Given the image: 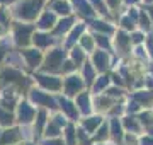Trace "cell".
I'll list each match as a JSON object with an SVG mask.
<instances>
[{
	"instance_id": "1",
	"label": "cell",
	"mask_w": 153,
	"mask_h": 145,
	"mask_svg": "<svg viewBox=\"0 0 153 145\" xmlns=\"http://www.w3.org/2000/svg\"><path fill=\"white\" fill-rule=\"evenodd\" d=\"M112 50H116V55L119 56V58H128V56H131L133 45H131L129 33H126V31H123V29H116Z\"/></svg>"
},
{
	"instance_id": "2",
	"label": "cell",
	"mask_w": 153,
	"mask_h": 145,
	"mask_svg": "<svg viewBox=\"0 0 153 145\" xmlns=\"http://www.w3.org/2000/svg\"><path fill=\"white\" fill-rule=\"evenodd\" d=\"M92 65L97 70V73H105L112 67V61H111V53L102 50H95L92 53Z\"/></svg>"
},
{
	"instance_id": "3",
	"label": "cell",
	"mask_w": 153,
	"mask_h": 145,
	"mask_svg": "<svg viewBox=\"0 0 153 145\" xmlns=\"http://www.w3.org/2000/svg\"><path fill=\"white\" fill-rule=\"evenodd\" d=\"M128 97L136 101L143 109H153V90H146V89L133 90V92L128 94Z\"/></svg>"
},
{
	"instance_id": "4",
	"label": "cell",
	"mask_w": 153,
	"mask_h": 145,
	"mask_svg": "<svg viewBox=\"0 0 153 145\" xmlns=\"http://www.w3.org/2000/svg\"><path fill=\"white\" fill-rule=\"evenodd\" d=\"M109 130H111V138L116 145H123L124 142V128H123V123L121 118H109Z\"/></svg>"
},
{
	"instance_id": "5",
	"label": "cell",
	"mask_w": 153,
	"mask_h": 145,
	"mask_svg": "<svg viewBox=\"0 0 153 145\" xmlns=\"http://www.w3.org/2000/svg\"><path fill=\"white\" fill-rule=\"evenodd\" d=\"M121 123H123V128H124L126 133L143 135V128H141V123H140L138 116H129V114H124V116L121 118Z\"/></svg>"
},
{
	"instance_id": "6",
	"label": "cell",
	"mask_w": 153,
	"mask_h": 145,
	"mask_svg": "<svg viewBox=\"0 0 153 145\" xmlns=\"http://www.w3.org/2000/svg\"><path fill=\"white\" fill-rule=\"evenodd\" d=\"M83 87H85V82L78 75H70L65 80V94L66 96H76L78 92H82Z\"/></svg>"
},
{
	"instance_id": "7",
	"label": "cell",
	"mask_w": 153,
	"mask_h": 145,
	"mask_svg": "<svg viewBox=\"0 0 153 145\" xmlns=\"http://www.w3.org/2000/svg\"><path fill=\"white\" fill-rule=\"evenodd\" d=\"M138 120L141 123V128L146 135H153V109H143L138 114Z\"/></svg>"
},
{
	"instance_id": "8",
	"label": "cell",
	"mask_w": 153,
	"mask_h": 145,
	"mask_svg": "<svg viewBox=\"0 0 153 145\" xmlns=\"http://www.w3.org/2000/svg\"><path fill=\"white\" fill-rule=\"evenodd\" d=\"M63 58H65V51L63 50H55L53 53H49L48 56V65H46V70H60L61 65H63Z\"/></svg>"
},
{
	"instance_id": "9",
	"label": "cell",
	"mask_w": 153,
	"mask_h": 145,
	"mask_svg": "<svg viewBox=\"0 0 153 145\" xmlns=\"http://www.w3.org/2000/svg\"><path fill=\"white\" fill-rule=\"evenodd\" d=\"M138 29L141 31V33H145L148 36V34H153V26H152V21H150V16L146 14V10L143 9V7H140V17H138Z\"/></svg>"
},
{
	"instance_id": "10",
	"label": "cell",
	"mask_w": 153,
	"mask_h": 145,
	"mask_svg": "<svg viewBox=\"0 0 153 145\" xmlns=\"http://www.w3.org/2000/svg\"><path fill=\"white\" fill-rule=\"evenodd\" d=\"M102 123H104V118L100 116V114H95V116L85 118V120L82 121V126H83V130H85L87 133H95Z\"/></svg>"
},
{
	"instance_id": "11",
	"label": "cell",
	"mask_w": 153,
	"mask_h": 145,
	"mask_svg": "<svg viewBox=\"0 0 153 145\" xmlns=\"http://www.w3.org/2000/svg\"><path fill=\"white\" fill-rule=\"evenodd\" d=\"M90 26H92V28L95 29V31H97V34H104V36H112V34L116 33V28L109 22V21H95V19H92Z\"/></svg>"
},
{
	"instance_id": "12",
	"label": "cell",
	"mask_w": 153,
	"mask_h": 145,
	"mask_svg": "<svg viewBox=\"0 0 153 145\" xmlns=\"http://www.w3.org/2000/svg\"><path fill=\"white\" fill-rule=\"evenodd\" d=\"M76 106H78L80 113L90 114L92 113V99H90V94L88 92H80V94L76 96Z\"/></svg>"
},
{
	"instance_id": "13",
	"label": "cell",
	"mask_w": 153,
	"mask_h": 145,
	"mask_svg": "<svg viewBox=\"0 0 153 145\" xmlns=\"http://www.w3.org/2000/svg\"><path fill=\"white\" fill-rule=\"evenodd\" d=\"M73 5H75V9L78 10V14H82V16H85V17L94 19V17L97 16V12L94 10V7L90 5L88 0H73Z\"/></svg>"
},
{
	"instance_id": "14",
	"label": "cell",
	"mask_w": 153,
	"mask_h": 145,
	"mask_svg": "<svg viewBox=\"0 0 153 145\" xmlns=\"http://www.w3.org/2000/svg\"><path fill=\"white\" fill-rule=\"evenodd\" d=\"M116 102H117V101H114V99H111L109 96H100L99 94L97 97H95V109H97L99 113H109L111 111V108L114 106Z\"/></svg>"
},
{
	"instance_id": "15",
	"label": "cell",
	"mask_w": 153,
	"mask_h": 145,
	"mask_svg": "<svg viewBox=\"0 0 153 145\" xmlns=\"http://www.w3.org/2000/svg\"><path fill=\"white\" fill-rule=\"evenodd\" d=\"M111 87V75H107V73H102L100 77L95 78V82H94V94L99 96V94H102L104 90H107Z\"/></svg>"
},
{
	"instance_id": "16",
	"label": "cell",
	"mask_w": 153,
	"mask_h": 145,
	"mask_svg": "<svg viewBox=\"0 0 153 145\" xmlns=\"http://www.w3.org/2000/svg\"><path fill=\"white\" fill-rule=\"evenodd\" d=\"M90 2V5L94 7V10L97 12L100 17H104L105 21H109L111 22V19H112V14H111V10L107 9V5H105V2L104 0H88Z\"/></svg>"
},
{
	"instance_id": "17",
	"label": "cell",
	"mask_w": 153,
	"mask_h": 145,
	"mask_svg": "<svg viewBox=\"0 0 153 145\" xmlns=\"http://www.w3.org/2000/svg\"><path fill=\"white\" fill-rule=\"evenodd\" d=\"M83 82H85V85H94V82H95V78H97V70L94 68L92 61H85L83 63Z\"/></svg>"
},
{
	"instance_id": "18",
	"label": "cell",
	"mask_w": 153,
	"mask_h": 145,
	"mask_svg": "<svg viewBox=\"0 0 153 145\" xmlns=\"http://www.w3.org/2000/svg\"><path fill=\"white\" fill-rule=\"evenodd\" d=\"M111 138V130H109V121H105L99 126V130L94 133V140L95 142H99V144H104V142H107V140Z\"/></svg>"
},
{
	"instance_id": "19",
	"label": "cell",
	"mask_w": 153,
	"mask_h": 145,
	"mask_svg": "<svg viewBox=\"0 0 153 145\" xmlns=\"http://www.w3.org/2000/svg\"><path fill=\"white\" fill-rule=\"evenodd\" d=\"M94 39H95V45L99 46V50L102 51H112V41H111L109 36H104V34H94Z\"/></svg>"
},
{
	"instance_id": "20",
	"label": "cell",
	"mask_w": 153,
	"mask_h": 145,
	"mask_svg": "<svg viewBox=\"0 0 153 145\" xmlns=\"http://www.w3.org/2000/svg\"><path fill=\"white\" fill-rule=\"evenodd\" d=\"M119 29H123V31H126V33L131 34L133 31H136L138 29V24L133 21L131 17H128L126 14H123L121 19H119Z\"/></svg>"
},
{
	"instance_id": "21",
	"label": "cell",
	"mask_w": 153,
	"mask_h": 145,
	"mask_svg": "<svg viewBox=\"0 0 153 145\" xmlns=\"http://www.w3.org/2000/svg\"><path fill=\"white\" fill-rule=\"evenodd\" d=\"M80 45H82V48L87 53H90L92 55L94 51V48H95V39H94V34H83L82 38H80Z\"/></svg>"
},
{
	"instance_id": "22",
	"label": "cell",
	"mask_w": 153,
	"mask_h": 145,
	"mask_svg": "<svg viewBox=\"0 0 153 145\" xmlns=\"http://www.w3.org/2000/svg\"><path fill=\"white\" fill-rule=\"evenodd\" d=\"M131 56L136 58V60H140V61H143V63H146V65H148V61H150V56H148V51H146V48H145V45L134 46Z\"/></svg>"
},
{
	"instance_id": "23",
	"label": "cell",
	"mask_w": 153,
	"mask_h": 145,
	"mask_svg": "<svg viewBox=\"0 0 153 145\" xmlns=\"http://www.w3.org/2000/svg\"><path fill=\"white\" fill-rule=\"evenodd\" d=\"M124 106H126V114H129V116H138V114L143 111V108L138 104L136 101L129 99V97H128V101L124 102Z\"/></svg>"
},
{
	"instance_id": "24",
	"label": "cell",
	"mask_w": 153,
	"mask_h": 145,
	"mask_svg": "<svg viewBox=\"0 0 153 145\" xmlns=\"http://www.w3.org/2000/svg\"><path fill=\"white\" fill-rule=\"evenodd\" d=\"M61 109L68 114L70 118H78V109H76V106L71 102V101H68V99H61Z\"/></svg>"
},
{
	"instance_id": "25",
	"label": "cell",
	"mask_w": 153,
	"mask_h": 145,
	"mask_svg": "<svg viewBox=\"0 0 153 145\" xmlns=\"http://www.w3.org/2000/svg\"><path fill=\"white\" fill-rule=\"evenodd\" d=\"M70 29H73V19L71 17H65V19H61L58 26H56V34H65L68 33Z\"/></svg>"
},
{
	"instance_id": "26",
	"label": "cell",
	"mask_w": 153,
	"mask_h": 145,
	"mask_svg": "<svg viewBox=\"0 0 153 145\" xmlns=\"http://www.w3.org/2000/svg\"><path fill=\"white\" fill-rule=\"evenodd\" d=\"M39 80L43 82L44 87H49V89H53V90L61 89V80L56 77H39Z\"/></svg>"
},
{
	"instance_id": "27",
	"label": "cell",
	"mask_w": 153,
	"mask_h": 145,
	"mask_svg": "<svg viewBox=\"0 0 153 145\" xmlns=\"http://www.w3.org/2000/svg\"><path fill=\"white\" fill-rule=\"evenodd\" d=\"M83 31H85V24H83V22H78L76 26H73V31H71L70 39H68V45H71V43H75L76 39L82 38V36H83Z\"/></svg>"
},
{
	"instance_id": "28",
	"label": "cell",
	"mask_w": 153,
	"mask_h": 145,
	"mask_svg": "<svg viewBox=\"0 0 153 145\" xmlns=\"http://www.w3.org/2000/svg\"><path fill=\"white\" fill-rule=\"evenodd\" d=\"M129 38H131V45H133V48H134V46L145 45V41H146V34L141 33L140 29H136V31H133V33L129 34Z\"/></svg>"
},
{
	"instance_id": "29",
	"label": "cell",
	"mask_w": 153,
	"mask_h": 145,
	"mask_svg": "<svg viewBox=\"0 0 153 145\" xmlns=\"http://www.w3.org/2000/svg\"><path fill=\"white\" fill-rule=\"evenodd\" d=\"M71 61L75 63L76 67H80L82 63H85V51L82 50V48H73L71 50Z\"/></svg>"
},
{
	"instance_id": "30",
	"label": "cell",
	"mask_w": 153,
	"mask_h": 145,
	"mask_svg": "<svg viewBox=\"0 0 153 145\" xmlns=\"http://www.w3.org/2000/svg\"><path fill=\"white\" fill-rule=\"evenodd\" d=\"M53 9H55L58 14H61V16H68L71 12V5L68 2H56L55 5H53Z\"/></svg>"
},
{
	"instance_id": "31",
	"label": "cell",
	"mask_w": 153,
	"mask_h": 145,
	"mask_svg": "<svg viewBox=\"0 0 153 145\" xmlns=\"http://www.w3.org/2000/svg\"><path fill=\"white\" fill-rule=\"evenodd\" d=\"M66 144L68 145H75L76 144V130L73 128L71 125L66 126Z\"/></svg>"
},
{
	"instance_id": "32",
	"label": "cell",
	"mask_w": 153,
	"mask_h": 145,
	"mask_svg": "<svg viewBox=\"0 0 153 145\" xmlns=\"http://www.w3.org/2000/svg\"><path fill=\"white\" fill-rule=\"evenodd\" d=\"M123 145H140V135L124 133V142Z\"/></svg>"
},
{
	"instance_id": "33",
	"label": "cell",
	"mask_w": 153,
	"mask_h": 145,
	"mask_svg": "<svg viewBox=\"0 0 153 145\" xmlns=\"http://www.w3.org/2000/svg\"><path fill=\"white\" fill-rule=\"evenodd\" d=\"M104 2H105V5H107V9H111V10L117 16V10H119L121 5H123V0H104Z\"/></svg>"
},
{
	"instance_id": "34",
	"label": "cell",
	"mask_w": 153,
	"mask_h": 145,
	"mask_svg": "<svg viewBox=\"0 0 153 145\" xmlns=\"http://www.w3.org/2000/svg\"><path fill=\"white\" fill-rule=\"evenodd\" d=\"M111 82L116 85V87H121V89H126V84H124V80L121 78V75L117 72L114 73H111Z\"/></svg>"
},
{
	"instance_id": "35",
	"label": "cell",
	"mask_w": 153,
	"mask_h": 145,
	"mask_svg": "<svg viewBox=\"0 0 153 145\" xmlns=\"http://www.w3.org/2000/svg\"><path fill=\"white\" fill-rule=\"evenodd\" d=\"M145 48L148 51V56H150V61H153V34H148L146 41H145Z\"/></svg>"
},
{
	"instance_id": "36",
	"label": "cell",
	"mask_w": 153,
	"mask_h": 145,
	"mask_svg": "<svg viewBox=\"0 0 153 145\" xmlns=\"http://www.w3.org/2000/svg\"><path fill=\"white\" fill-rule=\"evenodd\" d=\"M55 26V16L53 14H46L44 19L41 21V28H53Z\"/></svg>"
},
{
	"instance_id": "37",
	"label": "cell",
	"mask_w": 153,
	"mask_h": 145,
	"mask_svg": "<svg viewBox=\"0 0 153 145\" xmlns=\"http://www.w3.org/2000/svg\"><path fill=\"white\" fill-rule=\"evenodd\" d=\"M34 41H36L38 45H41V46H48V45H51V41H53V39L49 38V36H46V34H38Z\"/></svg>"
},
{
	"instance_id": "38",
	"label": "cell",
	"mask_w": 153,
	"mask_h": 145,
	"mask_svg": "<svg viewBox=\"0 0 153 145\" xmlns=\"http://www.w3.org/2000/svg\"><path fill=\"white\" fill-rule=\"evenodd\" d=\"M143 84H145V89L146 90H153V75L150 72L143 77Z\"/></svg>"
},
{
	"instance_id": "39",
	"label": "cell",
	"mask_w": 153,
	"mask_h": 145,
	"mask_svg": "<svg viewBox=\"0 0 153 145\" xmlns=\"http://www.w3.org/2000/svg\"><path fill=\"white\" fill-rule=\"evenodd\" d=\"M140 145H153V135H140Z\"/></svg>"
},
{
	"instance_id": "40",
	"label": "cell",
	"mask_w": 153,
	"mask_h": 145,
	"mask_svg": "<svg viewBox=\"0 0 153 145\" xmlns=\"http://www.w3.org/2000/svg\"><path fill=\"white\" fill-rule=\"evenodd\" d=\"M123 4H124L128 9H129V7H140L141 5V0H123Z\"/></svg>"
},
{
	"instance_id": "41",
	"label": "cell",
	"mask_w": 153,
	"mask_h": 145,
	"mask_svg": "<svg viewBox=\"0 0 153 145\" xmlns=\"http://www.w3.org/2000/svg\"><path fill=\"white\" fill-rule=\"evenodd\" d=\"M143 9H145L146 14L150 16V21H152V26H153V5H143Z\"/></svg>"
},
{
	"instance_id": "42",
	"label": "cell",
	"mask_w": 153,
	"mask_h": 145,
	"mask_svg": "<svg viewBox=\"0 0 153 145\" xmlns=\"http://www.w3.org/2000/svg\"><path fill=\"white\" fill-rule=\"evenodd\" d=\"M143 5H153V0H141Z\"/></svg>"
},
{
	"instance_id": "43",
	"label": "cell",
	"mask_w": 153,
	"mask_h": 145,
	"mask_svg": "<svg viewBox=\"0 0 153 145\" xmlns=\"http://www.w3.org/2000/svg\"><path fill=\"white\" fill-rule=\"evenodd\" d=\"M99 145H105V144H99Z\"/></svg>"
}]
</instances>
